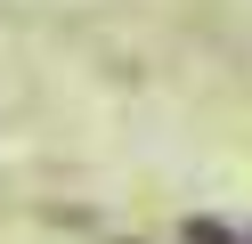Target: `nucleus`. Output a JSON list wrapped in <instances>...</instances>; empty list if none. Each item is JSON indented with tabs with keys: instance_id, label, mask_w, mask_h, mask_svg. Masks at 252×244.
<instances>
[{
	"instance_id": "f257e3e1",
	"label": "nucleus",
	"mask_w": 252,
	"mask_h": 244,
	"mask_svg": "<svg viewBox=\"0 0 252 244\" xmlns=\"http://www.w3.org/2000/svg\"><path fill=\"white\" fill-rule=\"evenodd\" d=\"M187 244H244V236H228L220 220H195V228H187Z\"/></svg>"
}]
</instances>
